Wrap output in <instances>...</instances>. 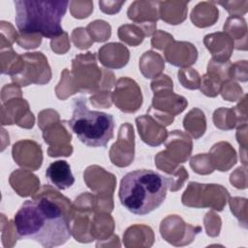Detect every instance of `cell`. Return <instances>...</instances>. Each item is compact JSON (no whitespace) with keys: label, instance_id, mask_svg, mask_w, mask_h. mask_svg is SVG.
Listing matches in <instances>:
<instances>
[{"label":"cell","instance_id":"obj_5","mask_svg":"<svg viewBox=\"0 0 248 248\" xmlns=\"http://www.w3.org/2000/svg\"><path fill=\"white\" fill-rule=\"evenodd\" d=\"M46 176L47 180L59 190L67 189L75 182L70 165L63 160L51 163L46 170Z\"/></svg>","mask_w":248,"mask_h":248},{"label":"cell","instance_id":"obj_1","mask_svg":"<svg viewBox=\"0 0 248 248\" xmlns=\"http://www.w3.org/2000/svg\"><path fill=\"white\" fill-rule=\"evenodd\" d=\"M69 209L70 201L55 191L24 202L14 218L17 237L46 248L63 245L72 235Z\"/></svg>","mask_w":248,"mask_h":248},{"label":"cell","instance_id":"obj_2","mask_svg":"<svg viewBox=\"0 0 248 248\" xmlns=\"http://www.w3.org/2000/svg\"><path fill=\"white\" fill-rule=\"evenodd\" d=\"M169 183V178L162 173L152 170H136L122 177L118 197L130 212L145 215L164 202Z\"/></svg>","mask_w":248,"mask_h":248},{"label":"cell","instance_id":"obj_3","mask_svg":"<svg viewBox=\"0 0 248 248\" xmlns=\"http://www.w3.org/2000/svg\"><path fill=\"white\" fill-rule=\"evenodd\" d=\"M16 25L20 33L40 34L52 39L63 33L61 19L69 1L16 0Z\"/></svg>","mask_w":248,"mask_h":248},{"label":"cell","instance_id":"obj_4","mask_svg":"<svg viewBox=\"0 0 248 248\" xmlns=\"http://www.w3.org/2000/svg\"><path fill=\"white\" fill-rule=\"evenodd\" d=\"M68 123L78 139L90 147H105L113 138V116L104 111L90 110L82 97L75 99L73 115Z\"/></svg>","mask_w":248,"mask_h":248}]
</instances>
